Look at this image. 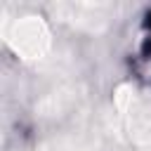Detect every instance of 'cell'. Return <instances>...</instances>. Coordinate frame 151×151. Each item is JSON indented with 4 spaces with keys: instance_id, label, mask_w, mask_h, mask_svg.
Masks as SVG:
<instances>
[{
    "instance_id": "1",
    "label": "cell",
    "mask_w": 151,
    "mask_h": 151,
    "mask_svg": "<svg viewBox=\"0 0 151 151\" xmlns=\"http://www.w3.org/2000/svg\"><path fill=\"white\" fill-rule=\"evenodd\" d=\"M2 38L12 47L14 54H19L21 59H28V61L42 59L52 45L47 24L35 14L5 19L2 21Z\"/></svg>"
},
{
    "instance_id": "2",
    "label": "cell",
    "mask_w": 151,
    "mask_h": 151,
    "mask_svg": "<svg viewBox=\"0 0 151 151\" xmlns=\"http://www.w3.org/2000/svg\"><path fill=\"white\" fill-rule=\"evenodd\" d=\"M116 109L120 118V130L127 142L132 144H149L151 142V109L142 101L130 87H123L116 97Z\"/></svg>"
},
{
    "instance_id": "3",
    "label": "cell",
    "mask_w": 151,
    "mask_h": 151,
    "mask_svg": "<svg viewBox=\"0 0 151 151\" xmlns=\"http://www.w3.org/2000/svg\"><path fill=\"white\" fill-rule=\"evenodd\" d=\"M64 19L80 28H99L109 21L111 17V5H94V2H66L57 7Z\"/></svg>"
},
{
    "instance_id": "4",
    "label": "cell",
    "mask_w": 151,
    "mask_h": 151,
    "mask_svg": "<svg viewBox=\"0 0 151 151\" xmlns=\"http://www.w3.org/2000/svg\"><path fill=\"white\" fill-rule=\"evenodd\" d=\"M80 151H87V149H80Z\"/></svg>"
}]
</instances>
